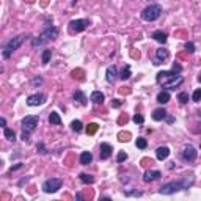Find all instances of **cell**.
<instances>
[{
    "label": "cell",
    "mask_w": 201,
    "mask_h": 201,
    "mask_svg": "<svg viewBox=\"0 0 201 201\" xmlns=\"http://www.w3.org/2000/svg\"><path fill=\"white\" fill-rule=\"evenodd\" d=\"M195 178H193V174H187L184 179L181 181H171V182H167L165 185L160 187V193L162 195H171L174 192H178V190H184V189H189L192 184H193Z\"/></svg>",
    "instance_id": "6da1fadb"
},
{
    "label": "cell",
    "mask_w": 201,
    "mask_h": 201,
    "mask_svg": "<svg viewBox=\"0 0 201 201\" xmlns=\"http://www.w3.org/2000/svg\"><path fill=\"white\" fill-rule=\"evenodd\" d=\"M157 82L163 87V88H170V90H174L176 87H179L184 79L181 75H178L174 71H162L157 74Z\"/></svg>",
    "instance_id": "7a4b0ae2"
},
{
    "label": "cell",
    "mask_w": 201,
    "mask_h": 201,
    "mask_svg": "<svg viewBox=\"0 0 201 201\" xmlns=\"http://www.w3.org/2000/svg\"><path fill=\"white\" fill-rule=\"evenodd\" d=\"M57 35H58V30L50 25V27H47L38 38H33V39H32V46H33V47H38V46H41L42 42H46V41H49V39L57 38Z\"/></svg>",
    "instance_id": "3957f363"
},
{
    "label": "cell",
    "mask_w": 201,
    "mask_h": 201,
    "mask_svg": "<svg viewBox=\"0 0 201 201\" xmlns=\"http://www.w3.org/2000/svg\"><path fill=\"white\" fill-rule=\"evenodd\" d=\"M160 14H162V7H160V5L153 3V5L146 7V8L141 11V19H143V20L151 22V20H156V19H159V17H160Z\"/></svg>",
    "instance_id": "277c9868"
},
{
    "label": "cell",
    "mask_w": 201,
    "mask_h": 201,
    "mask_svg": "<svg viewBox=\"0 0 201 201\" xmlns=\"http://www.w3.org/2000/svg\"><path fill=\"white\" fill-rule=\"evenodd\" d=\"M27 38L25 35H19V36H16V38H13V39H10L8 41V44L5 46V49H3V57L5 58H10V55L14 52V50H17L19 47H20V44L24 42V39Z\"/></svg>",
    "instance_id": "5b68a950"
},
{
    "label": "cell",
    "mask_w": 201,
    "mask_h": 201,
    "mask_svg": "<svg viewBox=\"0 0 201 201\" xmlns=\"http://www.w3.org/2000/svg\"><path fill=\"white\" fill-rule=\"evenodd\" d=\"M61 184H63V181L58 179V178L47 179V181L42 184V190H44L46 193H55L58 189H61Z\"/></svg>",
    "instance_id": "8992f818"
},
{
    "label": "cell",
    "mask_w": 201,
    "mask_h": 201,
    "mask_svg": "<svg viewBox=\"0 0 201 201\" xmlns=\"http://www.w3.org/2000/svg\"><path fill=\"white\" fill-rule=\"evenodd\" d=\"M38 121H39V118L35 116V115H29V116H25V118L22 119V127H24V131L33 132L35 127L38 126Z\"/></svg>",
    "instance_id": "52a82bcc"
},
{
    "label": "cell",
    "mask_w": 201,
    "mask_h": 201,
    "mask_svg": "<svg viewBox=\"0 0 201 201\" xmlns=\"http://www.w3.org/2000/svg\"><path fill=\"white\" fill-rule=\"evenodd\" d=\"M87 25H88L87 20H83V19H75V20H71V22H69V30H71L72 33H80V32H83V30L87 29Z\"/></svg>",
    "instance_id": "ba28073f"
},
{
    "label": "cell",
    "mask_w": 201,
    "mask_h": 201,
    "mask_svg": "<svg viewBox=\"0 0 201 201\" xmlns=\"http://www.w3.org/2000/svg\"><path fill=\"white\" fill-rule=\"evenodd\" d=\"M44 102H46V96L41 94V93H36V94H32V96L27 97V104H29L30 107L41 105V104H44Z\"/></svg>",
    "instance_id": "9c48e42d"
},
{
    "label": "cell",
    "mask_w": 201,
    "mask_h": 201,
    "mask_svg": "<svg viewBox=\"0 0 201 201\" xmlns=\"http://www.w3.org/2000/svg\"><path fill=\"white\" fill-rule=\"evenodd\" d=\"M160 176H162V173H160L159 170H154V171L148 170V171H145V174H143V181H145V182H153V181L159 179Z\"/></svg>",
    "instance_id": "30bf717a"
},
{
    "label": "cell",
    "mask_w": 201,
    "mask_h": 201,
    "mask_svg": "<svg viewBox=\"0 0 201 201\" xmlns=\"http://www.w3.org/2000/svg\"><path fill=\"white\" fill-rule=\"evenodd\" d=\"M182 157H184L185 160H189V162L195 160V159H196V149H195L193 146H185V149L182 151Z\"/></svg>",
    "instance_id": "8fae6325"
},
{
    "label": "cell",
    "mask_w": 201,
    "mask_h": 201,
    "mask_svg": "<svg viewBox=\"0 0 201 201\" xmlns=\"http://www.w3.org/2000/svg\"><path fill=\"white\" fill-rule=\"evenodd\" d=\"M112 146L109 145V143H102L100 145V153H99V157L102 159V160H105V159H109L110 156H112Z\"/></svg>",
    "instance_id": "7c38bea8"
},
{
    "label": "cell",
    "mask_w": 201,
    "mask_h": 201,
    "mask_svg": "<svg viewBox=\"0 0 201 201\" xmlns=\"http://www.w3.org/2000/svg\"><path fill=\"white\" fill-rule=\"evenodd\" d=\"M156 156H157L159 160H165V159L170 156V148H167V146H160V148H157Z\"/></svg>",
    "instance_id": "4fadbf2b"
},
{
    "label": "cell",
    "mask_w": 201,
    "mask_h": 201,
    "mask_svg": "<svg viewBox=\"0 0 201 201\" xmlns=\"http://www.w3.org/2000/svg\"><path fill=\"white\" fill-rule=\"evenodd\" d=\"M167 57H168V50H165V49H157V50H156V63H154V65H160V61L167 60Z\"/></svg>",
    "instance_id": "5bb4252c"
},
{
    "label": "cell",
    "mask_w": 201,
    "mask_h": 201,
    "mask_svg": "<svg viewBox=\"0 0 201 201\" xmlns=\"http://www.w3.org/2000/svg\"><path fill=\"white\" fill-rule=\"evenodd\" d=\"M116 75H118V71H116V68L115 66H109L107 68V82H115V79H116Z\"/></svg>",
    "instance_id": "9a60e30c"
},
{
    "label": "cell",
    "mask_w": 201,
    "mask_h": 201,
    "mask_svg": "<svg viewBox=\"0 0 201 201\" xmlns=\"http://www.w3.org/2000/svg\"><path fill=\"white\" fill-rule=\"evenodd\" d=\"M167 118V110L165 109H157V110H154V113H153V119H156V121H162V119H165Z\"/></svg>",
    "instance_id": "2e32d148"
},
{
    "label": "cell",
    "mask_w": 201,
    "mask_h": 201,
    "mask_svg": "<svg viewBox=\"0 0 201 201\" xmlns=\"http://www.w3.org/2000/svg\"><path fill=\"white\" fill-rule=\"evenodd\" d=\"M153 38H154L157 42H160V44H165V42H167V33H163V32H160V30L154 32V33H153Z\"/></svg>",
    "instance_id": "e0dca14e"
},
{
    "label": "cell",
    "mask_w": 201,
    "mask_h": 201,
    "mask_svg": "<svg viewBox=\"0 0 201 201\" xmlns=\"http://www.w3.org/2000/svg\"><path fill=\"white\" fill-rule=\"evenodd\" d=\"M91 160H93V154L88 153V151H85V153L80 154V163L82 165H88V163H91Z\"/></svg>",
    "instance_id": "ac0fdd59"
},
{
    "label": "cell",
    "mask_w": 201,
    "mask_h": 201,
    "mask_svg": "<svg viewBox=\"0 0 201 201\" xmlns=\"http://www.w3.org/2000/svg\"><path fill=\"white\" fill-rule=\"evenodd\" d=\"M91 100H93L94 104H102L104 102V94L100 93V91H94L91 94Z\"/></svg>",
    "instance_id": "d6986e66"
},
{
    "label": "cell",
    "mask_w": 201,
    "mask_h": 201,
    "mask_svg": "<svg viewBox=\"0 0 201 201\" xmlns=\"http://www.w3.org/2000/svg\"><path fill=\"white\" fill-rule=\"evenodd\" d=\"M168 100H170V93H168V91H160V93L157 94V102L167 104Z\"/></svg>",
    "instance_id": "ffe728a7"
},
{
    "label": "cell",
    "mask_w": 201,
    "mask_h": 201,
    "mask_svg": "<svg viewBox=\"0 0 201 201\" xmlns=\"http://www.w3.org/2000/svg\"><path fill=\"white\" fill-rule=\"evenodd\" d=\"M74 100H77V102L82 104V105L87 104V97H85V94H83L82 91H75V93H74Z\"/></svg>",
    "instance_id": "44dd1931"
},
{
    "label": "cell",
    "mask_w": 201,
    "mask_h": 201,
    "mask_svg": "<svg viewBox=\"0 0 201 201\" xmlns=\"http://www.w3.org/2000/svg\"><path fill=\"white\" fill-rule=\"evenodd\" d=\"M49 123H50V124H55V126L61 124V118H60V115H58L57 112H52V113H50V116H49Z\"/></svg>",
    "instance_id": "7402d4cb"
},
{
    "label": "cell",
    "mask_w": 201,
    "mask_h": 201,
    "mask_svg": "<svg viewBox=\"0 0 201 201\" xmlns=\"http://www.w3.org/2000/svg\"><path fill=\"white\" fill-rule=\"evenodd\" d=\"M3 135H5V138L7 140H10V141H14L16 138V135H14V132H13V129H10V127H3Z\"/></svg>",
    "instance_id": "603a6c76"
},
{
    "label": "cell",
    "mask_w": 201,
    "mask_h": 201,
    "mask_svg": "<svg viewBox=\"0 0 201 201\" xmlns=\"http://www.w3.org/2000/svg\"><path fill=\"white\" fill-rule=\"evenodd\" d=\"M131 77V66L127 65L123 71H121V74H119V79H123V80H126V79H129Z\"/></svg>",
    "instance_id": "cb8c5ba5"
},
{
    "label": "cell",
    "mask_w": 201,
    "mask_h": 201,
    "mask_svg": "<svg viewBox=\"0 0 201 201\" xmlns=\"http://www.w3.org/2000/svg\"><path fill=\"white\" fill-rule=\"evenodd\" d=\"M50 57H52V50L50 49H46L42 52V65H47L50 61Z\"/></svg>",
    "instance_id": "d4e9b609"
},
{
    "label": "cell",
    "mask_w": 201,
    "mask_h": 201,
    "mask_svg": "<svg viewBox=\"0 0 201 201\" xmlns=\"http://www.w3.org/2000/svg\"><path fill=\"white\" fill-rule=\"evenodd\" d=\"M80 179L85 184H93L94 182V178H93V176H90V174H87V173H80Z\"/></svg>",
    "instance_id": "484cf974"
},
{
    "label": "cell",
    "mask_w": 201,
    "mask_h": 201,
    "mask_svg": "<svg viewBox=\"0 0 201 201\" xmlns=\"http://www.w3.org/2000/svg\"><path fill=\"white\" fill-rule=\"evenodd\" d=\"M71 127H72L75 132H80V131L83 129V124H82L79 119H75V121H72V123H71Z\"/></svg>",
    "instance_id": "4316f807"
},
{
    "label": "cell",
    "mask_w": 201,
    "mask_h": 201,
    "mask_svg": "<svg viewBox=\"0 0 201 201\" xmlns=\"http://www.w3.org/2000/svg\"><path fill=\"white\" fill-rule=\"evenodd\" d=\"M83 75H85V72L82 69H74L72 71V77L77 79V80H83Z\"/></svg>",
    "instance_id": "83f0119b"
},
{
    "label": "cell",
    "mask_w": 201,
    "mask_h": 201,
    "mask_svg": "<svg viewBox=\"0 0 201 201\" xmlns=\"http://www.w3.org/2000/svg\"><path fill=\"white\" fill-rule=\"evenodd\" d=\"M178 100H179L181 104H187L189 102V94L187 93H179L178 94Z\"/></svg>",
    "instance_id": "f1b7e54d"
},
{
    "label": "cell",
    "mask_w": 201,
    "mask_h": 201,
    "mask_svg": "<svg viewBox=\"0 0 201 201\" xmlns=\"http://www.w3.org/2000/svg\"><path fill=\"white\" fill-rule=\"evenodd\" d=\"M96 131H97V124H96V123H91V124H88V127H87V132H88V135H93V134H96Z\"/></svg>",
    "instance_id": "f546056e"
},
{
    "label": "cell",
    "mask_w": 201,
    "mask_h": 201,
    "mask_svg": "<svg viewBox=\"0 0 201 201\" xmlns=\"http://www.w3.org/2000/svg\"><path fill=\"white\" fill-rule=\"evenodd\" d=\"M129 138H131V134H129V132H119V134H118V140H119V141H129Z\"/></svg>",
    "instance_id": "4dcf8cb0"
},
{
    "label": "cell",
    "mask_w": 201,
    "mask_h": 201,
    "mask_svg": "<svg viewBox=\"0 0 201 201\" xmlns=\"http://www.w3.org/2000/svg\"><path fill=\"white\" fill-rule=\"evenodd\" d=\"M148 146V141L145 140V138H137V148H140V149H145Z\"/></svg>",
    "instance_id": "1f68e13d"
},
{
    "label": "cell",
    "mask_w": 201,
    "mask_h": 201,
    "mask_svg": "<svg viewBox=\"0 0 201 201\" xmlns=\"http://www.w3.org/2000/svg\"><path fill=\"white\" fill-rule=\"evenodd\" d=\"M192 99L195 100V102H198V100H201V88H198V90H196V91L193 93Z\"/></svg>",
    "instance_id": "d6a6232c"
},
{
    "label": "cell",
    "mask_w": 201,
    "mask_h": 201,
    "mask_svg": "<svg viewBox=\"0 0 201 201\" xmlns=\"http://www.w3.org/2000/svg\"><path fill=\"white\" fill-rule=\"evenodd\" d=\"M143 121H145V118H143V115H140V113H137V115L134 116V123H135V124H143Z\"/></svg>",
    "instance_id": "836d02e7"
},
{
    "label": "cell",
    "mask_w": 201,
    "mask_h": 201,
    "mask_svg": "<svg viewBox=\"0 0 201 201\" xmlns=\"http://www.w3.org/2000/svg\"><path fill=\"white\" fill-rule=\"evenodd\" d=\"M22 140L27 141V143L30 141V132H29V131H24V132H22Z\"/></svg>",
    "instance_id": "e575fe53"
},
{
    "label": "cell",
    "mask_w": 201,
    "mask_h": 201,
    "mask_svg": "<svg viewBox=\"0 0 201 201\" xmlns=\"http://www.w3.org/2000/svg\"><path fill=\"white\" fill-rule=\"evenodd\" d=\"M185 49H187V52H195V46H193V42H187L185 44Z\"/></svg>",
    "instance_id": "d590c367"
},
{
    "label": "cell",
    "mask_w": 201,
    "mask_h": 201,
    "mask_svg": "<svg viewBox=\"0 0 201 201\" xmlns=\"http://www.w3.org/2000/svg\"><path fill=\"white\" fill-rule=\"evenodd\" d=\"M127 119H129V116L126 115V113H123L121 116H119V119H118V123L119 124H123V123H127Z\"/></svg>",
    "instance_id": "8d00e7d4"
},
{
    "label": "cell",
    "mask_w": 201,
    "mask_h": 201,
    "mask_svg": "<svg viewBox=\"0 0 201 201\" xmlns=\"http://www.w3.org/2000/svg\"><path fill=\"white\" fill-rule=\"evenodd\" d=\"M126 159H127V154H126V153H123V151H121V153L118 154V162H124Z\"/></svg>",
    "instance_id": "74e56055"
},
{
    "label": "cell",
    "mask_w": 201,
    "mask_h": 201,
    "mask_svg": "<svg viewBox=\"0 0 201 201\" xmlns=\"http://www.w3.org/2000/svg\"><path fill=\"white\" fill-rule=\"evenodd\" d=\"M36 148H38V151H39L41 154H46V153H47L46 148H44V143H38V146H36Z\"/></svg>",
    "instance_id": "f35d334b"
},
{
    "label": "cell",
    "mask_w": 201,
    "mask_h": 201,
    "mask_svg": "<svg viewBox=\"0 0 201 201\" xmlns=\"http://www.w3.org/2000/svg\"><path fill=\"white\" fill-rule=\"evenodd\" d=\"M32 83H33V85H41V83H42V79H41V77H35V79L32 80Z\"/></svg>",
    "instance_id": "ab89813d"
},
{
    "label": "cell",
    "mask_w": 201,
    "mask_h": 201,
    "mask_svg": "<svg viewBox=\"0 0 201 201\" xmlns=\"http://www.w3.org/2000/svg\"><path fill=\"white\" fill-rule=\"evenodd\" d=\"M119 105H121V102H119L118 99H113V100H112V107H119Z\"/></svg>",
    "instance_id": "60d3db41"
},
{
    "label": "cell",
    "mask_w": 201,
    "mask_h": 201,
    "mask_svg": "<svg viewBox=\"0 0 201 201\" xmlns=\"http://www.w3.org/2000/svg\"><path fill=\"white\" fill-rule=\"evenodd\" d=\"M119 93H121V94H129V93H131V88H121Z\"/></svg>",
    "instance_id": "b9f144b4"
},
{
    "label": "cell",
    "mask_w": 201,
    "mask_h": 201,
    "mask_svg": "<svg viewBox=\"0 0 201 201\" xmlns=\"http://www.w3.org/2000/svg\"><path fill=\"white\" fill-rule=\"evenodd\" d=\"M131 55H132V58H140V52L137 54V50H135V49H134L132 52H131Z\"/></svg>",
    "instance_id": "7bdbcfd3"
},
{
    "label": "cell",
    "mask_w": 201,
    "mask_h": 201,
    "mask_svg": "<svg viewBox=\"0 0 201 201\" xmlns=\"http://www.w3.org/2000/svg\"><path fill=\"white\" fill-rule=\"evenodd\" d=\"M181 69H182V68H181V65H176V63H174V66H173V71H174V72H176V71L179 72Z\"/></svg>",
    "instance_id": "ee69618b"
},
{
    "label": "cell",
    "mask_w": 201,
    "mask_h": 201,
    "mask_svg": "<svg viewBox=\"0 0 201 201\" xmlns=\"http://www.w3.org/2000/svg\"><path fill=\"white\" fill-rule=\"evenodd\" d=\"M0 124H2V127H7V121H5V118L0 119Z\"/></svg>",
    "instance_id": "f6af8a7d"
},
{
    "label": "cell",
    "mask_w": 201,
    "mask_h": 201,
    "mask_svg": "<svg viewBox=\"0 0 201 201\" xmlns=\"http://www.w3.org/2000/svg\"><path fill=\"white\" fill-rule=\"evenodd\" d=\"M75 198H77V199H83V196H82V193H77V195H75Z\"/></svg>",
    "instance_id": "bcb514c9"
},
{
    "label": "cell",
    "mask_w": 201,
    "mask_h": 201,
    "mask_svg": "<svg viewBox=\"0 0 201 201\" xmlns=\"http://www.w3.org/2000/svg\"><path fill=\"white\" fill-rule=\"evenodd\" d=\"M198 80H199V82H201V74H199V77H198Z\"/></svg>",
    "instance_id": "7dc6e473"
},
{
    "label": "cell",
    "mask_w": 201,
    "mask_h": 201,
    "mask_svg": "<svg viewBox=\"0 0 201 201\" xmlns=\"http://www.w3.org/2000/svg\"><path fill=\"white\" fill-rule=\"evenodd\" d=\"M27 2H33V0H27Z\"/></svg>",
    "instance_id": "c3c4849f"
}]
</instances>
